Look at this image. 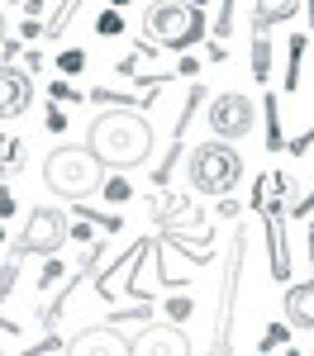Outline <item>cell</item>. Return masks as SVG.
<instances>
[{"label":"cell","instance_id":"39","mask_svg":"<svg viewBox=\"0 0 314 356\" xmlns=\"http://www.w3.org/2000/svg\"><path fill=\"white\" fill-rule=\"evenodd\" d=\"M0 223H5V219H0ZM0 243H5V228H0Z\"/></svg>","mask_w":314,"mask_h":356},{"label":"cell","instance_id":"7","mask_svg":"<svg viewBox=\"0 0 314 356\" xmlns=\"http://www.w3.org/2000/svg\"><path fill=\"white\" fill-rule=\"evenodd\" d=\"M243 257H248V233L233 219V247L224 261V290H219V318H214V352H228V328H233V295H238V275H243Z\"/></svg>","mask_w":314,"mask_h":356},{"label":"cell","instance_id":"27","mask_svg":"<svg viewBox=\"0 0 314 356\" xmlns=\"http://www.w3.org/2000/svg\"><path fill=\"white\" fill-rule=\"evenodd\" d=\"M48 95H53V100H81V90L67 86V81H53V86H48Z\"/></svg>","mask_w":314,"mask_h":356},{"label":"cell","instance_id":"17","mask_svg":"<svg viewBox=\"0 0 314 356\" xmlns=\"http://www.w3.org/2000/svg\"><path fill=\"white\" fill-rule=\"evenodd\" d=\"M19 247H10V257H5V266H0V304L10 300V290H15V275H19Z\"/></svg>","mask_w":314,"mask_h":356},{"label":"cell","instance_id":"1","mask_svg":"<svg viewBox=\"0 0 314 356\" xmlns=\"http://www.w3.org/2000/svg\"><path fill=\"white\" fill-rule=\"evenodd\" d=\"M86 147L105 162V171H134L152 157V124L143 110H105L86 129Z\"/></svg>","mask_w":314,"mask_h":356},{"label":"cell","instance_id":"38","mask_svg":"<svg viewBox=\"0 0 314 356\" xmlns=\"http://www.w3.org/2000/svg\"><path fill=\"white\" fill-rule=\"evenodd\" d=\"M110 5H119V10H124V5H129V0H110Z\"/></svg>","mask_w":314,"mask_h":356},{"label":"cell","instance_id":"32","mask_svg":"<svg viewBox=\"0 0 314 356\" xmlns=\"http://www.w3.org/2000/svg\"><path fill=\"white\" fill-rule=\"evenodd\" d=\"M228 57V48H224V38H214V43H210V62H224Z\"/></svg>","mask_w":314,"mask_h":356},{"label":"cell","instance_id":"3","mask_svg":"<svg viewBox=\"0 0 314 356\" xmlns=\"http://www.w3.org/2000/svg\"><path fill=\"white\" fill-rule=\"evenodd\" d=\"M43 186L57 200H86L95 186H105V162L91 152V147H53L43 157Z\"/></svg>","mask_w":314,"mask_h":356},{"label":"cell","instance_id":"33","mask_svg":"<svg viewBox=\"0 0 314 356\" xmlns=\"http://www.w3.org/2000/svg\"><path fill=\"white\" fill-rule=\"evenodd\" d=\"M38 33H43V24H38V15H29V19H24V38H38Z\"/></svg>","mask_w":314,"mask_h":356},{"label":"cell","instance_id":"13","mask_svg":"<svg viewBox=\"0 0 314 356\" xmlns=\"http://www.w3.org/2000/svg\"><path fill=\"white\" fill-rule=\"evenodd\" d=\"M267 247H272V280L290 275V257H285V209H267Z\"/></svg>","mask_w":314,"mask_h":356},{"label":"cell","instance_id":"14","mask_svg":"<svg viewBox=\"0 0 314 356\" xmlns=\"http://www.w3.org/2000/svg\"><path fill=\"white\" fill-rule=\"evenodd\" d=\"M253 76L262 86L272 81V38H267V24L253 19Z\"/></svg>","mask_w":314,"mask_h":356},{"label":"cell","instance_id":"9","mask_svg":"<svg viewBox=\"0 0 314 356\" xmlns=\"http://www.w3.org/2000/svg\"><path fill=\"white\" fill-rule=\"evenodd\" d=\"M33 100V76L15 62H0V119H19Z\"/></svg>","mask_w":314,"mask_h":356},{"label":"cell","instance_id":"28","mask_svg":"<svg viewBox=\"0 0 314 356\" xmlns=\"http://www.w3.org/2000/svg\"><path fill=\"white\" fill-rule=\"evenodd\" d=\"M43 129H48V134H62V129H67V114H62V110L53 105V110H48V124H43Z\"/></svg>","mask_w":314,"mask_h":356},{"label":"cell","instance_id":"11","mask_svg":"<svg viewBox=\"0 0 314 356\" xmlns=\"http://www.w3.org/2000/svg\"><path fill=\"white\" fill-rule=\"evenodd\" d=\"M95 261H100V243L91 238V247H86V257H81V266H77V271H72V280H67V285L57 290V300L48 304L43 314H38V318H43V328H53L57 318H62V309H67V300H72V295L81 290V275H91V271H95Z\"/></svg>","mask_w":314,"mask_h":356},{"label":"cell","instance_id":"34","mask_svg":"<svg viewBox=\"0 0 314 356\" xmlns=\"http://www.w3.org/2000/svg\"><path fill=\"white\" fill-rule=\"evenodd\" d=\"M176 72H181V76H196L200 62H196V57H181V67H176Z\"/></svg>","mask_w":314,"mask_h":356},{"label":"cell","instance_id":"16","mask_svg":"<svg viewBox=\"0 0 314 356\" xmlns=\"http://www.w3.org/2000/svg\"><path fill=\"white\" fill-rule=\"evenodd\" d=\"M305 48H310V33H295V38L285 43V53H290V67H285V86H290V90L300 86V62H305Z\"/></svg>","mask_w":314,"mask_h":356},{"label":"cell","instance_id":"18","mask_svg":"<svg viewBox=\"0 0 314 356\" xmlns=\"http://www.w3.org/2000/svg\"><path fill=\"white\" fill-rule=\"evenodd\" d=\"M77 10H81V0H62V5H57V15L48 19V29H43V33H48V38H62V29L72 24V15H77Z\"/></svg>","mask_w":314,"mask_h":356},{"label":"cell","instance_id":"36","mask_svg":"<svg viewBox=\"0 0 314 356\" xmlns=\"http://www.w3.org/2000/svg\"><path fill=\"white\" fill-rule=\"evenodd\" d=\"M0 43H5V15H0Z\"/></svg>","mask_w":314,"mask_h":356},{"label":"cell","instance_id":"30","mask_svg":"<svg viewBox=\"0 0 314 356\" xmlns=\"http://www.w3.org/2000/svg\"><path fill=\"white\" fill-rule=\"evenodd\" d=\"M310 143H314V129H310V134H300V138H295V143H290V152L300 157V152H310Z\"/></svg>","mask_w":314,"mask_h":356},{"label":"cell","instance_id":"31","mask_svg":"<svg viewBox=\"0 0 314 356\" xmlns=\"http://www.w3.org/2000/svg\"><path fill=\"white\" fill-rule=\"evenodd\" d=\"M238 214H243L238 200H224V204H219V219H238Z\"/></svg>","mask_w":314,"mask_h":356},{"label":"cell","instance_id":"5","mask_svg":"<svg viewBox=\"0 0 314 356\" xmlns=\"http://www.w3.org/2000/svg\"><path fill=\"white\" fill-rule=\"evenodd\" d=\"M67 238H72L67 214H62V209H53V204H38V209H29L24 233H19V243H15V247H19L24 257H57Z\"/></svg>","mask_w":314,"mask_h":356},{"label":"cell","instance_id":"2","mask_svg":"<svg viewBox=\"0 0 314 356\" xmlns=\"http://www.w3.org/2000/svg\"><path fill=\"white\" fill-rule=\"evenodd\" d=\"M200 33H205V5H191V0H148V10H143V38L148 43L186 53V48L200 43Z\"/></svg>","mask_w":314,"mask_h":356},{"label":"cell","instance_id":"23","mask_svg":"<svg viewBox=\"0 0 314 356\" xmlns=\"http://www.w3.org/2000/svg\"><path fill=\"white\" fill-rule=\"evenodd\" d=\"M267 147H281V124H276V100L267 95Z\"/></svg>","mask_w":314,"mask_h":356},{"label":"cell","instance_id":"15","mask_svg":"<svg viewBox=\"0 0 314 356\" xmlns=\"http://www.w3.org/2000/svg\"><path fill=\"white\" fill-rule=\"evenodd\" d=\"M300 10V0H257V19L262 24H285Z\"/></svg>","mask_w":314,"mask_h":356},{"label":"cell","instance_id":"25","mask_svg":"<svg viewBox=\"0 0 314 356\" xmlns=\"http://www.w3.org/2000/svg\"><path fill=\"white\" fill-rule=\"evenodd\" d=\"M62 275H67V271H62V261H53V257H48V266H43V275H38V290H53Z\"/></svg>","mask_w":314,"mask_h":356},{"label":"cell","instance_id":"35","mask_svg":"<svg viewBox=\"0 0 314 356\" xmlns=\"http://www.w3.org/2000/svg\"><path fill=\"white\" fill-rule=\"evenodd\" d=\"M310 257H314V223H310Z\"/></svg>","mask_w":314,"mask_h":356},{"label":"cell","instance_id":"8","mask_svg":"<svg viewBox=\"0 0 314 356\" xmlns=\"http://www.w3.org/2000/svg\"><path fill=\"white\" fill-rule=\"evenodd\" d=\"M134 352L139 356H186V352H196L191 347V337L181 332V323H148L143 332H134Z\"/></svg>","mask_w":314,"mask_h":356},{"label":"cell","instance_id":"26","mask_svg":"<svg viewBox=\"0 0 314 356\" xmlns=\"http://www.w3.org/2000/svg\"><path fill=\"white\" fill-rule=\"evenodd\" d=\"M167 318H171V323H186V318H191V300H186V295H181V300H171L167 304Z\"/></svg>","mask_w":314,"mask_h":356},{"label":"cell","instance_id":"22","mask_svg":"<svg viewBox=\"0 0 314 356\" xmlns=\"http://www.w3.org/2000/svg\"><path fill=\"white\" fill-rule=\"evenodd\" d=\"M124 200H134V191H129V181H124V176H114V181H105V204H124Z\"/></svg>","mask_w":314,"mask_h":356},{"label":"cell","instance_id":"29","mask_svg":"<svg viewBox=\"0 0 314 356\" xmlns=\"http://www.w3.org/2000/svg\"><path fill=\"white\" fill-rule=\"evenodd\" d=\"M15 214V195H10V186H0V219H10Z\"/></svg>","mask_w":314,"mask_h":356},{"label":"cell","instance_id":"6","mask_svg":"<svg viewBox=\"0 0 314 356\" xmlns=\"http://www.w3.org/2000/svg\"><path fill=\"white\" fill-rule=\"evenodd\" d=\"M210 129H214V138H228V143L248 138L257 129V100L243 95V90L214 95V100H210Z\"/></svg>","mask_w":314,"mask_h":356},{"label":"cell","instance_id":"20","mask_svg":"<svg viewBox=\"0 0 314 356\" xmlns=\"http://www.w3.org/2000/svg\"><path fill=\"white\" fill-rule=\"evenodd\" d=\"M95 33H100V38H114V33H124V15H119V5H110V10L95 19Z\"/></svg>","mask_w":314,"mask_h":356},{"label":"cell","instance_id":"4","mask_svg":"<svg viewBox=\"0 0 314 356\" xmlns=\"http://www.w3.org/2000/svg\"><path fill=\"white\" fill-rule=\"evenodd\" d=\"M186 181H191L196 195H228L243 181V157L233 152L228 138L196 143V147L186 152Z\"/></svg>","mask_w":314,"mask_h":356},{"label":"cell","instance_id":"24","mask_svg":"<svg viewBox=\"0 0 314 356\" xmlns=\"http://www.w3.org/2000/svg\"><path fill=\"white\" fill-rule=\"evenodd\" d=\"M233 33V0L219 5V19H214V38H228Z\"/></svg>","mask_w":314,"mask_h":356},{"label":"cell","instance_id":"37","mask_svg":"<svg viewBox=\"0 0 314 356\" xmlns=\"http://www.w3.org/2000/svg\"><path fill=\"white\" fill-rule=\"evenodd\" d=\"M310 29H314V0H310Z\"/></svg>","mask_w":314,"mask_h":356},{"label":"cell","instance_id":"21","mask_svg":"<svg viewBox=\"0 0 314 356\" xmlns=\"http://www.w3.org/2000/svg\"><path fill=\"white\" fill-rule=\"evenodd\" d=\"M290 323H272V328L262 332V347H257V352H272V347H285V337H290Z\"/></svg>","mask_w":314,"mask_h":356},{"label":"cell","instance_id":"19","mask_svg":"<svg viewBox=\"0 0 314 356\" xmlns=\"http://www.w3.org/2000/svg\"><path fill=\"white\" fill-rule=\"evenodd\" d=\"M57 72H62V76L86 72V53H81V48H62V53H57Z\"/></svg>","mask_w":314,"mask_h":356},{"label":"cell","instance_id":"12","mask_svg":"<svg viewBox=\"0 0 314 356\" xmlns=\"http://www.w3.org/2000/svg\"><path fill=\"white\" fill-rule=\"evenodd\" d=\"M285 323L295 332H314V275L305 285H290L285 290Z\"/></svg>","mask_w":314,"mask_h":356},{"label":"cell","instance_id":"10","mask_svg":"<svg viewBox=\"0 0 314 356\" xmlns=\"http://www.w3.org/2000/svg\"><path fill=\"white\" fill-rule=\"evenodd\" d=\"M67 352H91V356H119V352H134V337H124L119 323H100V328H81Z\"/></svg>","mask_w":314,"mask_h":356}]
</instances>
